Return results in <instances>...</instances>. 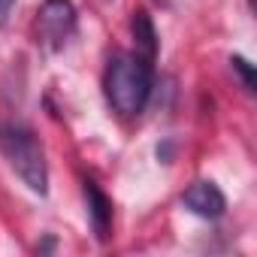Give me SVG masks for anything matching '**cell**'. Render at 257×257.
I'll use <instances>...</instances> for the list:
<instances>
[{
    "mask_svg": "<svg viewBox=\"0 0 257 257\" xmlns=\"http://www.w3.org/2000/svg\"><path fill=\"white\" fill-rule=\"evenodd\" d=\"M155 88V67L140 52H115L103 70V94L112 112L137 118Z\"/></svg>",
    "mask_w": 257,
    "mask_h": 257,
    "instance_id": "cell-1",
    "label": "cell"
},
{
    "mask_svg": "<svg viewBox=\"0 0 257 257\" xmlns=\"http://www.w3.org/2000/svg\"><path fill=\"white\" fill-rule=\"evenodd\" d=\"M0 155L10 170L40 197L49 194V164L40 137L22 121H0Z\"/></svg>",
    "mask_w": 257,
    "mask_h": 257,
    "instance_id": "cell-2",
    "label": "cell"
},
{
    "mask_svg": "<svg viewBox=\"0 0 257 257\" xmlns=\"http://www.w3.org/2000/svg\"><path fill=\"white\" fill-rule=\"evenodd\" d=\"M37 43L49 52H61L79 28L76 7L73 0H43V7L37 10Z\"/></svg>",
    "mask_w": 257,
    "mask_h": 257,
    "instance_id": "cell-3",
    "label": "cell"
},
{
    "mask_svg": "<svg viewBox=\"0 0 257 257\" xmlns=\"http://www.w3.org/2000/svg\"><path fill=\"white\" fill-rule=\"evenodd\" d=\"M182 206H185L188 212H194L197 218L215 221V218H221V215L227 212V197L221 194V188H218L215 182L200 179V182H194V185L182 194Z\"/></svg>",
    "mask_w": 257,
    "mask_h": 257,
    "instance_id": "cell-4",
    "label": "cell"
},
{
    "mask_svg": "<svg viewBox=\"0 0 257 257\" xmlns=\"http://www.w3.org/2000/svg\"><path fill=\"white\" fill-rule=\"evenodd\" d=\"M82 194H85V206H88V224H91L97 242H106L109 233H112V200L91 179H85Z\"/></svg>",
    "mask_w": 257,
    "mask_h": 257,
    "instance_id": "cell-5",
    "label": "cell"
},
{
    "mask_svg": "<svg viewBox=\"0 0 257 257\" xmlns=\"http://www.w3.org/2000/svg\"><path fill=\"white\" fill-rule=\"evenodd\" d=\"M131 34H134V43H137V52L149 61H155L158 55V31H155V22L146 10H134L131 16Z\"/></svg>",
    "mask_w": 257,
    "mask_h": 257,
    "instance_id": "cell-6",
    "label": "cell"
},
{
    "mask_svg": "<svg viewBox=\"0 0 257 257\" xmlns=\"http://www.w3.org/2000/svg\"><path fill=\"white\" fill-rule=\"evenodd\" d=\"M230 67H233V70L239 73V79H242L245 91L251 94V91H254V67H251V64H248V61H245L242 55H233V58H230Z\"/></svg>",
    "mask_w": 257,
    "mask_h": 257,
    "instance_id": "cell-7",
    "label": "cell"
},
{
    "mask_svg": "<svg viewBox=\"0 0 257 257\" xmlns=\"http://www.w3.org/2000/svg\"><path fill=\"white\" fill-rule=\"evenodd\" d=\"M13 7H16V0H0V25H4V22L10 19V13H13Z\"/></svg>",
    "mask_w": 257,
    "mask_h": 257,
    "instance_id": "cell-8",
    "label": "cell"
},
{
    "mask_svg": "<svg viewBox=\"0 0 257 257\" xmlns=\"http://www.w3.org/2000/svg\"><path fill=\"white\" fill-rule=\"evenodd\" d=\"M52 248H55V242H52V239H46L43 245H37V251H52Z\"/></svg>",
    "mask_w": 257,
    "mask_h": 257,
    "instance_id": "cell-9",
    "label": "cell"
},
{
    "mask_svg": "<svg viewBox=\"0 0 257 257\" xmlns=\"http://www.w3.org/2000/svg\"><path fill=\"white\" fill-rule=\"evenodd\" d=\"M158 4H161V7H173V4H176V0H158Z\"/></svg>",
    "mask_w": 257,
    "mask_h": 257,
    "instance_id": "cell-10",
    "label": "cell"
}]
</instances>
